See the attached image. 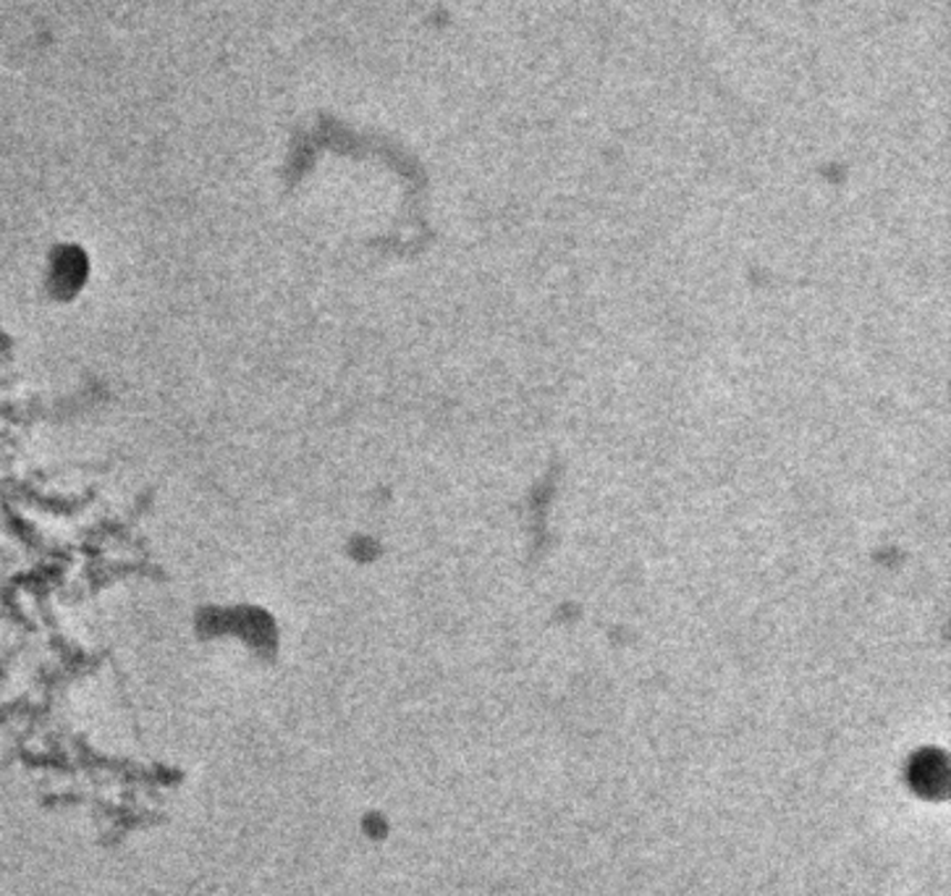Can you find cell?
I'll return each mask as SVG.
<instances>
[{
	"label": "cell",
	"mask_w": 951,
	"mask_h": 896,
	"mask_svg": "<svg viewBox=\"0 0 951 896\" xmlns=\"http://www.w3.org/2000/svg\"><path fill=\"white\" fill-rule=\"evenodd\" d=\"M90 279V262L82 254V249L63 247L59 249L51 262V286L55 294L74 296Z\"/></svg>",
	"instance_id": "obj_1"
}]
</instances>
